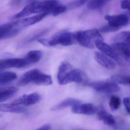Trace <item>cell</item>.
I'll use <instances>...</instances> for the list:
<instances>
[{"label": "cell", "mask_w": 130, "mask_h": 130, "mask_svg": "<svg viewBox=\"0 0 130 130\" xmlns=\"http://www.w3.org/2000/svg\"><path fill=\"white\" fill-rule=\"evenodd\" d=\"M41 99L39 93L35 92L28 95H24L16 99L12 103L21 106L32 105L39 102Z\"/></svg>", "instance_id": "6"}, {"label": "cell", "mask_w": 130, "mask_h": 130, "mask_svg": "<svg viewBox=\"0 0 130 130\" xmlns=\"http://www.w3.org/2000/svg\"><path fill=\"white\" fill-rule=\"evenodd\" d=\"M52 83V78L50 75L43 73L40 71L33 83L39 86H47L51 85Z\"/></svg>", "instance_id": "20"}, {"label": "cell", "mask_w": 130, "mask_h": 130, "mask_svg": "<svg viewBox=\"0 0 130 130\" xmlns=\"http://www.w3.org/2000/svg\"><path fill=\"white\" fill-rule=\"evenodd\" d=\"M18 21L8 23L0 25V39H3L6 34L18 26Z\"/></svg>", "instance_id": "24"}, {"label": "cell", "mask_w": 130, "mask_h": 130, "mask_svg": "<svg viewBox=\"0 0 130 130\" xmlns=\"http://www.w3.org/2000/svg\"><path fill=\"white\" fill-rule=\"evenodd\" d=\"M80 103L81 101L77 99L72 98H68L54 106L51 108V110L52 111H59L70 106L73 107L75 105Z\"/></svg>", "instance_id": "14"}, {"label": "cell", "mask_w": 130, "mask_h": 130, "mask_svg": "<svg viewBox=\"0 0 130 130\" xmlns=\"http://www.w3.org/2000/svg\"><path fill=\"white\" fill-rule=\"evenodd\" d=\"M18 91L15 87H5L0 89V102H4L12 98Z\"/></svg>", "instance_id": "19"}, {"label": "cell", "mask_w": 130, "mask_h": 130, "mask_svg": "<svg viewBox=\"0 0 130 130\" xmlns=\"http://www.w3.org/2000/svg\"><path fill=\"white\" fill-rule=\"evenodd\" d=\"M88 0H79L78 3L76 4L77 6H82L83 4L86 3Z\"/></svg>", "instance_id": "35"}, {"label": "cell", "mask_w": 130, "mask_h": 130, "mask_svg": "<svg viewBox=\"0 0 130 130\" xmlns=\"http://www.w3.org/2000/svg\"><path fill=\"white\" fill-rule=\"evenodd\" d=\"M51 128V125L50 124H47L43 125L37 129L39 130H50Z\"/></svg>", "instance_id": "33"}, {"label": "cell", "mask_w": 130, "mask_h": 130, "mask_svg": "<svg viewBox=\"0 0 130 130\" xmlns=\"http://www.w3.org/2000/svg\"><path fill=\"white\" fill-rule=\"evenodd\" d=\"M121 101L118 96L112 95L110 98L109 105L111 110L112 111L117 110L121 105Z\"/></svg>", "instance_id": "27"}, {"label": "cell", "mask_w": 130, "mask_h": 130, "mask_svg": "<svg viewBox=\"0 0 130 130\" xmlns=\"http://www.w3.org/2000/svg\"><path fill=\"white\" fill-rule=\"evenodd\" d=\"M42 53L40 51H32L29 52L23 58L26 66L39 61L42 57Z\"/></svg>", "instance_id": "18"}, {"label": "cell", "mask_w": 130, "mask_h": 130, "mask_svg": "<svg viewBox=\"0 0 130 130\" xmlns=\"http://www.w3.org/2000/svg\"><path fill=\"white\" fill-rule=\"evenodd\" d=\"M88 81L87 74L82 70L71 69L67 73L59 84L64 85L74 82L79 84H87Z\"/></svg>", "instance_id": "4"}, {"label": "cell", "mask_w": 130, "mask_h": 130, "mask_svg": "<svg viewBox=\"0 0 130 130\" xmlns=\"http://www.w3.org/2000/svg\"><path fill=\"white\" fill-rule=\"evenodd\" d=\"M111 47L117 54L124 57L126 60H130V46L129 44L123 42H115Z\"/></svg>", "instance_id": "13"}, {"label": "cell", "mask_w": 130, "mask_h": 130, "mask_svg": "<svg viewBox=\"0 0 130 130\" xmlns=\"http://www.w3.org/2000/svg\"><path fill=\"white\" fill-rule=\"evenodd\" d=\"M130 0H122L121 7L123 9L130 10Z\"/></svg>", "instance_id": "31"}, {"label": "cell", "mask_w": 130, "mask_h": 130, "mask_svg": "<svg viewBox=\"0 0 130 130\" xmlns=\"http://www.w3.org/2000/svg\"><path fill=\"white\" fill-rule=\"evenodd\" d=\"M39 71L38 69H35L27 71L22 76L18 83V85L24 86L31 83H33Z\"/></svg>", "instance_id": "15"}, {"label": "cell", "mask_w": 130, "mask_h": 130, "mask_svg": "<svg viewBox=\"0 0 130 130\" xmlns=\"http://www.w3.org/2000/svg\"><path fill=\"white\" fill-rule=\"evenodd\" d=\"M1 117H2V115L0 114V118H1Z\"/></svg>", "instance_id": "36"}, {"label": "cell", "mask_w": 130, "mask_h": 130, "mask_svg": "<svg viewBox=\"0 0 130 130\" xmlns=\"http://www.w3.org/2000/svg\"><path fill=\"white\" fill-rule=\"evenodd\" d=\"M105 19L108 21L109 25L119 29L127 26L129 22V18L127 15L124 14L114 15H106L105 16Z\"/></svg>", "instance_id": "7"}, {"label": "cell", "mask_w": 130, "mask_h": 130, "mask_svg": "<svg viewBox=\"0 0 130 130\" xmlns=\"http://www.w3.org/2000/svg\"><path fill=\"white\" fill-rule=\"evenodd\" d=\"M25 67L23 58H10L0 60V70L9 68H21Z\"/></svg>", "instance_id": "10"}, {"label": "cell", "mask_w": 130, "mask_h": 130, "mask_svg": "<svg viewBox=\"0 0 130 130\" xmlns=\"http://www.w3.org/2000/svg\"><path fill=\"white\" fill-rule=\"evenodd\" d=\"M94 58L96 61L102 67L109 70L115 68L116 64L114 61L108 56L99 52L94 53Z\"/></svg>", "instance_id": "11"}, {"label": "cell", "mask_w": 130, "mask_h": 130, "mask_svg": "<svg viewBox=\"0 0 130 130\" xmlns=\"http://www.w3.org/2000/svg\"><path fill=\"white\" fill-rule=\"evenodd\" d=\"M66 9L67 7L65 6L57 4L52 10L51 14L53 15L54 16H57L64 12L66 10Z\"/></svg>", "instance_id": "28"}, {"label": "cell", "mask_w": 130, "mask_h": 130, "mask_svg": "<svg viewBox=\"0 0 130 130\" xmlns=\"http://www.w3.org/2000/svg\"><path fill=\"white\" fill-rule=\"evenodd\" d=\"M47 15V13H41L36 15L23 19L18 21V25H20L22 26H27L34 25L41 21Z\"/></svg>", "instance_id": "16"}, {"label": "cell", "mask_w": 130, "mask_h": 130, "mask_svg": "<svg viewBox=\"0 0 130 130\" xmlns=\"http://www.w3.org/2000/svg\"><path fill=\"white\" fill-rule=\"evenodd\" d=\"M95 46L106 56L116 61L120 62L119 55L111 46H109L103 41V40L98 39L95 42Z\"/></svg>", "instance_id": "8"}, {"label": "cell", "mask_w": 130, "mask_h": 130, "mask_svg": "<svg viewBox=\"0 0 130 130\" xmlns=\"http://www.w3.org/2000/svg\"><path fill=\"white\" fill-rule=\"evenodd\" d=\"M111 81L118 84L129 86L130 85V77L129 76L115 74L110 77Z\"/></svg>", "instance_id": "22"}, {"label": "cell", "mask_w": 130, "mask_h": 130, "mask_svg": "<svg viewBox=\"0 0 130 130\" xmlns=\"http://www.w3.org/2000/svg\"><path fill=\"white\" fill-rule=\"evenodd\" d=\"M38 40L39 42L41 43L44 46L48 47V39H39Z\"/></svg>", "instance_id": "34"}, {"label": "cell", "mask_w": 130, "mask_h": 130, "mask_svg": "<svg viewBox=\"0 0 130 130\" xmlns=\"http://www.w3.org/2000/svg\"><path fill=\"white\" fill-rule=\"evenodd\" d=\"M0 111L26 115L28 110L25 107L13 103L0 104Z\"/></svg>", "instance_id": "12"}, {"label": "cell", "mask_w": 130, "mask_h": 130, "mask_svg": "<svg viewBox=\"0 0 130 130\" xmlns=\"http://www.w3.org/2000/svg\"><path fill=\"white\" fill-rule=\"evenodd\" d=\"M76 37L77 42L81 46L89 49L94 48L96 40H103L100 31L95 28L76 32Z\"/></svg>", "instance_id": "2"}, {"label": "cell", "mask_w": 130, "mask_h": 130, "mask_svg": "<svg viewBox=\"0 0 130 130\" xmlns=\"http://www.w3.org/2000/svg\"><path fill=\"white\" fill-rule=\"evenodd\" d=\"M97 118L108 126L113 127L116 124V121L113 116L104 109H102L99 112L97 115Z\"/></svg>", "instance_id": "17"}, {"label": "cell", "mask_w": 130, "mask_h": 130, "mask_svg": "<svg viewBox=\"0 0 130 130\" xmlns=\"http://www.w3.org/2000/svg\"><path fill=\"white\" fill-rule=\"evenodd\" d=\"M77 43L76 32H70L63 30L55 34L50 40H48V47L58 44L64 46H70Z\"/></svg>", "instance_id": "3"}, {"label": "cell", "mask_w": 130, "mask_h": 130, "mask_svg": "<svg viewBox=\"0 0 130 130\" xmlns=\"http://www.w3.org/2000/svg\"><path fill=\"white\" fill-rule=\"evenodd\" d=\"M72 65L67 62H63L59 67L57 73V79L60 84L67 73L72 69Z\"/></svg>", "instance_id": "23"}, {"label": "cell", "mask_w": 130, "mask_h": 130, "mask_svg": "<svg viewBox=\"0 0 130 130\" xmlns=\"http://www.w3.org/2000/svg\"><path fill=\"white\" fill-rule=\"evenodd\" d=\"M15 73L10 71L0 72V85L6 84L15 80L17 78Z\"/></svg>", "instance_id": "21"}, {"label": "cell", "mask_w": 130, "mask_h": 130, "mask_svg": "<svg viewBox=\"0 0 130 130\" xmlns=\"http://www.w3.org/2000/svg\"><path fill=\"white\" fill-rule=\"evenodd\" d=\"M129 31H122L116 35L113 39L115 42H123L129 44Z\"/></svg>", "instance_id": "25"}, {"label": "cell", "mask_w": 130, "mask_h": 130, "mask_svg": "<svg viewBox=\"0 0 130 130\" xmlns=\"http://www.w3.org/2000/svg\"><path fill=\"white\" fill-rule=\"evenodd\" d=\"M87 84L96 91L103 93L117 92L120 90V87L112 81H97L89 83Z\"/></svg>", "instance_id": "5"}, {"label": "cell", "mask_w": 130, "mask_h": 130, "mask_svg": "<svg viewBox=\"0 0 130 130\" xmlns=\"http://www.w3.org/2000/svg\"><path fill=\"white\" fill-rule=\"evenodd\" d=\"M123 103L125 107L126 111L128 115L130 114V98L126 97L123 99Z\"/></svg>", "instance_id": "32"}, {"label": "cell", "mask_w": 130, "mask_h": 130, "mask_svg": "<svg viewBox=\"0 0 130 130\" xmlns=\"http://www.w3.org/2000/svg\"><path fill=\"white\" fill-rule=\"evenodd\" d=\"M58 4L55 0L42 1H33L24 7L22 10L11 17L12 19H21L34 13L46 12L48 15Z\"/></svg>", "instance_id": "1"}, {"label": "cell", "mask_w": 130, "mask_h": 130, "mask_svg": "<svg viewBox=\"0 0 130 130\" xmlns=\"http://www.w3.org/2000/svg\"><path fill=\"white\" fill-rule=\"evenodd\" d=\"M112 0H92L88 3L87 7L92 10L98 9L103 6L106 3Z\"/></svg>", "instance_id": "26"}, {"label": "cell", "mask_w": 130, "mask_h": 130, "mask_svg": "<svg viewBox=\"0 0 130 130\" xmlns=\"http://www.w3.org/2000/svg\"><path fill=\"white\" fill-rule=\"evenodd\" d=\"M71 111L74 114L90 115L95 114L97 110L96 107L91 103L77 104L71 107Z\"/></svg>", "instance_id": "9"}, {"label": "cell", "mask_w": 130, "mask_h": 130, "mask_svg": "<svg viewBox=\"0 0 130 130\" xmlns=\"http://www.w3.org/2000/svg\"><path fill=\"white\" fill-rule=\"evenodd\" d=\"M47 31V30H44L41 31L39 32L35 33V34H33L30 37H29L26 39V42L27 43H29V42H32L36 40V39H38V40L40 37H41L42 36L46 34Z\"/></svg>", "instance_id": "29"}, {"label": "cell", "mask_w": 130, "mask_h": 130, "mask_svg": "<svg viewBox=\"0 0 130 130\" xmlns=\"http://www.w3.org/2000/svg\"><path fill=\"white\" fill-rule=\"evenodd\" d=\"M119 29H120L118 28L112 26L108 24V25H106L101 28L100 29V32H112L116 31Z\"/></svg>", "instance_id": "30"}]
</instances>
